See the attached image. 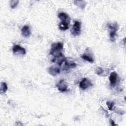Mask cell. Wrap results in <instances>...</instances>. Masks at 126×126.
Here are the masks:
<instances>
[{
    "label": "cell",
    "instance_id": "cell-1",
    "mask_svg": "<svg viewBox=\"0 0 126 126\" xmlns=\"http://www.w3.org/2000/svg\"><path fill=\"white\" fill-rule=\"evenodd\" d=\"M58 17L61 19L59 24V29L62 31H65L69 28V24L70 22V18L66 13L61 12L58 15Z\"/></svg>",
    "mask_w": 126,
    "mask_h": 126
},
{
    "label": "cell",
    "instance_id": "cell-2",
    "mask_svg": "<svg viewBox=\"0 0 126 126\" xmlns=\"http://www.w3.org/2000/svg\"><path fill=\"white\" fill-rule=\"evenodd\" d=\"M63 45L62 42L54 43L51 46V48L50 50V54L54 57L58 55L61 52V51L63 49Z\"/></svg>",
    "mask_w": 126,
    "mask_h": 126
},
{
    "label": "cell",
    "instance_id": "cell-3",
    "mask_svg": "<svg viewBox=\"0 0 126 126\" xmlns=\"http://www.w3.org/2000/svg\"><path fill=\"white\" fill-rule=\"evenodd\" d=\"M107 26L110 32L109 35L111 40L113 41L116 35V32L118 30V25L117 23H115L113 24L108 23Z\"/></svg>",
    "mask_w": 126,
    "mask_h": 126
},
{
    "label": "cell",
    "instance_id": "cell-4",
    "mask_svg": "<svg viewBox=\"0 0 126 126\" xmlns=\"http://www.w3.org/2000/svg\"><path fill=\"white\" fill-rule=\"evenodd\" d=\"M81 24L79 21H75L72 26L71 29V33L74 36L79 35L81 33Z\"/></svg>",
    "mask_w": 126,
    "mask_h": 126
},
{
    "label": "cell",
    "instance_id": "cell-5",
    "mask_svg": "<svg viewBox=\"0 0 126 126\" xmlns=\"http://www.w3.org/2000/svg\"><path fill=\"white\" fill-rule=\"evenodd\" d=\"M65 60V58L63 54L61 52L58 55L54 57L52 60V62L56 63L59 65H61L63 63H64Z\"/></svg>",
    "mask_w": 126,
    "mask_h": 126
},
{
    "label": "cell",
    "instance_id": "cell-6",
    "mask_svg": "<svg viewBox=\"0 0 126 126\" xmlns=\"http://www.w3.org/2000/svg\"><path fill=\"white\" fill-rule=\"evenodd\" d=\"M12 51L15 54H20L24 55L26 54V49L19 45H15L13 46Z\"/></svg>",
    "mask_w": 126,
    "mask_h": 126
},
{
    "label": "cell",
    "instance_id": "cell-7",
    "mask_svg": "<svg viewBox=\"0 0 126 126\" xmlns=\"http://www.w3.org/2000/svg\"><path fill=\"white\" fill-rule=\"evenodd\" d=\"M56 87L61 92H64L67 90V85L64 80H61L57 83Z\"/></svg>",
    "mask_w": 126,
    "mask_h": 126
},
{
    "label": "cell",
    "instance_id": "cell-8",
    "mask_svg": "<svg viewBox=\"0 0 126 126\" xmlns=\"http://www.w3.org/2000/svg\"><path fill=\"white\" fill-rule=\"evenodd\" d=\"M92 85L91 82L86 78H84L79 83L80 88L83 90H86Z\"/></svg>",
    "mask_w": 126,
    "mask_h": 126
},
{
    "label": "cell",
    "instance_id": "cell-9",
    "mask_svg": "<svg viewBox=\"0 0 126 126\" xmlns=\"http://www.w3.org/2000/svg\"><path fill=\"white\" fill-rule=\"evenodd\" d=\"M21 34L25 37H29L31 34V32L30 29V27L29 26L25 25L21 29Z\"/></svg>",
    "mask_w": 126,
    "mask_h": 126
},
{
    "label": "cell",
    "instance_id": "cell-10",
    "mask_svg": "<svg viewBox=\"0 0 126 126\" xmlns=\"http://www.w3.org/2000/svg\"><path fill=\"white\" fill-rule=\"evenodd\" d=\"M48 72L50 74L53 76H56L60 73V69L58 67L51 66L48 69Z\"/></svg>",
    "mask_w": 126,
    "mask_h": 126
},
{
    "label": "cell",
    "instance_id": "cell-11",
    "mask_svg": "<svg viewBox=\"0 0 126 126\" xmlns=\"http://www.w3.org/2000/svg\"><path fill=\"white\" fill-rule=\"evenodd\" d=\"M64 69L68 70L70 68H73L76 67V64L75 62H73L71 60H67L65 59V60L64 62Z\"/></svg>",
    "mask_w": 126,
    "mask_h": 126
},
{
    "label": "cell",
    "instance_id": "cell-12",
    "mask_svg": "<svg viewBox=\"0 0 126 126\" xmlns=\"http://www.w3.org/2000/svg\"><path fill=\"white\" fill-rule=\"evenodd\" d=\"M118 74L115 72H112L111 73L109 76V81L111 84V85L112 86H114L117 81Z\"/></svg>",
    "mask_w": 126,
    "mask_h": 126
},
{
    "label": "cell",
    "instance_id": "cell-13",
    "mask_svg": "<svg viewBox=\"0 0 126 126\" xmlns=\"http://www.w3.org/2000/svg\"><path fill=\"white\" fill-rule=\"evenodd\" d=\"M74 4L82 9H84L86 5V2L84 0H75Z\"/></svg>",
    "mask_w": 126,
    "mask_h": 126
},
{
    "label": "cell",
    "instance_id": "cell-14",
    "mask_svg": "<svg viewBox=\"0 0 126 126\" xmlns=\"http://www.w3.org/2000/svg\"><path fill=\"white\" fill-rule=\"evenodd\" d=\"M81 57L83 60H85L86 61H88L89 63H93L94 62V60L93 58L91 56H89L87 54H84L82 55Z\"/></svg>",
    "mask_w": 126,
    "mask_h": 126
},
{
    "label": "cell",
    "instance_id": "cell-15",
    "mask_svg": "<svg viewBox=\"0 0 126 126\" xmlns=\"http://www.w3.org/2000/svg\"><path fill=\"white\" fill-rule=\"evenodd\" d=\"M8 89V87L5 82H1L0 84V92L1 94H3L6 92Z\"/></svg>",
    "mask_w": 126,
    "mask_h": 126
},
{
    "label": "cell",
    "instance_id": "cell-16",
    "mask_svg": "<svg viewBox=\"0 0 126 126\" xmlns=\"http://www.w3.org/2000/svg\"><path fill=\"white\" fill-rule=\"evenodd\" d=\"M19 0H11L10 2V5L11 8L14 9L15 8L18 4L19 3Z\"/></svg>",
    "mask_w": 126,
    "mask_h": 126
},
{
    "label": "cell",
    "instance_id": "cell-17",
    "mask_svg": "<svg viewBox=\"0 0 126 126\" xmlns=\"http://www.w3.org/2000/svg\"><path fill=\"white\" fill-rule=\"evenodd\" d=\"M106 105H107V107L108 108V109L109 110L112 111L113 107L114 106V102L113 101H108L106 102Z\"/></svg>",
    "mask_w": 126,
    "mask_h": 126
},
{
    "label": "cell",
    "instance_id": "cell-18",
    "mask_svg": "<svg viewBox=\"0 0 126 126\" xmlns=\"http://www.w3.org/2000/svg\"><path fill=\"white\" fill-rule=\"evenodd\" d=\"M103 72V69L100 67H98L96 68V69H95V73L96 74L99 75H101Z\"/></svg>",
    "mask_w": 126,
    "mask_h": 126
},
{
    "label": "cell",
    "instance_id": "cell-19",
    "mask_svg": "<svg viewBox=\"0 0 126 126\" xmlns=\"http://www.w3.org/2000/svg\"><path fill=\"white\" fill-rule=\"evenodd\" d=\"M110 124H111V125H112V126H116L117 125L115 123V122L114 121H113V120H111L110 121Z\"/></svg>",
    "mask_w": 126,
    "mask_h": 126
}]
</instances>
